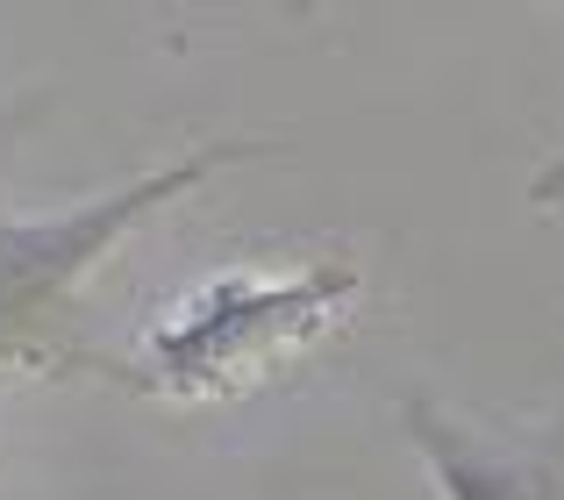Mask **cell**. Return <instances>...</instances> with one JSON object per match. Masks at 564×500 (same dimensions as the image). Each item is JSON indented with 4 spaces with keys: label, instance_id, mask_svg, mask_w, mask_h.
<instances>
[{
    "label": "cell",
    "instance_id": "obj_2",
    "mask_svg": "<svg viewBox=\"0 0 564 500\" xmlns=\"http://www.w3.org/2000/svg\"><path fill=\"white\" fill-rule=\"evenodd\" d=\"M350 301H358V264L344 258L301 264L286 279L221 272L143 322L129 379L165 401H229L264 387L315 336H329Z\"/></svg>",
    "mask_w": 564,
    "mask_h": 500
},
{
    "label": "cell",
    "instance_id": "obj_3",
    "mask_svg": "<svg viewBox=\"0 0 564 500\" xmlns=\"http://www.w3.org/2000/svg\"><path fill=\"white\" fill-rule=\"evenodd\" d=\"M400 430L436 479V500H564V401L522 422H471L414 393L400 401Z\"/></svg>",
    "mask_w": 564,
    "mask_h": 500
},
{
    "label": "cell",
    "instance_id": "obj_1",
    "mask_svg": "<svg viewBox=\"0 0 564 500\" xmlns=\"http://www.w3.org/2000/svg\"><path fill=\"white\" fill-rule=\"evenodd\" d=\"M250 143H200L186 151L180 165H158L137 172L129 186L86 200V208L65 215H8L0 222V379H57V372H79L86 344V279L100 272L115 243L129 237L137 222H151L158 208L186 200L193 186H207L215 172L243 165Z\"/></svg>",
    "mask_w": 564,
    "mask_h": 500
}]
</instances>
